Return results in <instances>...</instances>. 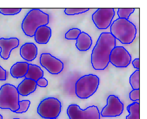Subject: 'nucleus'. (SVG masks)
<instances>
[{
    "instance_id": "obj_1",
    "label": "nucleus",
    "mask_w": 147,
    "mask_h": 119,
    "mask_svg": "<svg viewBox=\"0 0 147 119\" xmlns=\"http://www.w3.org/2000/svg\"><path fill=\"white\" fill-rule=\"evenodd\" d=\"M116 46V39L110 33H102L91 54V63L96 71H103L109 64L110 55Z\"/></svg>"
},
{
    "instance_id": "obj_2",
    "label": "nucleus",
    "mask_w": 147,
    "mask_h": 119,
    "mask_svg": "<svg viewBox=\"0 0 147 119\" xmlns=\"http://www.w3.org/2000/svg\"><path fill=\"white\" fill-rule=\"evenodd\" d=\"M110 33L122 44L128 45L132 43L135 39L137 30L131 21L118 18L112 23Z\"/></svg>"
},
{
    "instance_id": "obj_3",
    "label": "nucleus",
    "mask_w": 147,
    "mask_h": 119,
    "mask_svg": "<svg viewBox=\"0 0 147 119\" xmlns=\"http://www.w3.org/2000/svg\"><path fill=\"white\" fill-rule=\"evenodd\" d=\"M49 15L41 10L34 9L27 14L22 22V30L27 36L33 37L36 30L49 24Z\"/></svg>"
},
{
    "instance_id": "obj_4",
    "label": "nucleus",
    "mask_w": 147,
    "mask_h": 119,
    "mask_svg": "<svg viewBox=\"0 0 147 119\" xmlns=\"http://www.w3.org/2000/svg\"><path fill=\"white\" fill-rule=\"evenodd\" d=\"M100 79L94 74L86 75L80 78L75 85L76 95L82 99H86L92 96L98 89Z\"/></svg>"
},
{
    "instance_id": "obj_5",
    "label": "nucleus",
    "mask_w": 147,
    "mask_h": 119,
    "mask_svg": "<svg viewBox=\"0 0 147 119\" xmlns=\"http://www.w3.org/2000/svg\"><path fill=\"white\" fill-rule=\"evenodd\" d=\"M20 94L16 87L5 84L0 88V109L10 110L15 112L20 108Z\"/></svg>"
},
{
    "instance_id": "obj_6",
    "label": "nucleus",
    "mask_w": 147,
    "mask_h": 119,
    "mask_svg": "<svg viewBox=\"0 0 147 119\" xmlns=\"http://www.w3.org/2000/svg\"><path fill=\"white\" fill-rule=\"evenodd\" d=\"M62 104L55 97H47L40 102L37 109L38 114L45 119L57 118L60 114Z\"/></svg>"
},
{
    "instance_id": "obj_7",
    "label": "nucleus",
    "mask_w": 147,
    "mask_h": 119,
    "mask_svg": "<svg viewBox=\"0 0 147 119\" xmlns=\"http://www.w3.org/2000/svg\"><path fill=\"white\" fill-rule=\"evenodd\" d=\"M67 114L70 119H100L101 118L99 109L95 105L82 110L77 105H71L67 109Z\"/></svg>"
},
{
    "instance_id": "obj_8",
    "label": "nucleus",
    "mask_w": 147,
    "mask_h": 119,
    "mask_svg": "<svg viewBox=\"0 0 147 119\" xmlns=\"http://www.w3.org/2000/svg\"><path fill=\"white\" fill-rule=\"evenodd\" d=\"M115 14L114 9H98L94 12L92 19L96 28L99 30H106L111 25Z\"/></svg>"
},
{
    "instance_id": "obj_9",
    "label": "nucleus",
    "mask_w": 147,
    "mask_h": 119,
    "mask_svg": "<svg viewBox=\"0 0 147 119\" xmlns=\"http://www.w3.org/2000/svg\"><path fill=\"white\" fill-rule=\"evenodd\" d=\"M109 61L118 68L128 67L131 61V56L123 46H115L110 55Z\"/></svg>"
},
{
    "instance_id": "obj_10",
    "label": "nucleus",
    "mask_w": 147,
    "mask_h": 119,
    "mask_svg": "<svg viewBox=\"0 0 147 119\" xmlns=\"http://www.w3.org/2000/svg\"><path fill=\"white\" fill-rule=\"evenodd\" d=\"M107 105L104 107L100 113L102 117H115L121 116L124 111V104L118 97L110 95L107 99Z\"/></svg>"
},
{
    "instance_id": "obj_11",
    "label": "nucleus",
    "mask_w": 147,
    "mask_h": 119,
    "mask_svg": "<svg viewBox=\"0 0 147 119\" xmlns=\"http://www.w3.org/2000/svg\"><path fill=\"white\" fill-rule=\"evenodd\" d=\"M40 64L51 74L60 73L64 68L63 63L49 53H43L40 57Z\"/></svg>"
},
{
    "instance_id": "obj_12",
    "label": "nucleus",
    "mask_w": 147,
    "mask_h": 119,
    "mask_svg": "<svg viewBox=\"0 0 147 119\" xmlns=\"http://www.w3.org/2000/svg\"><path fill=\"white\" fill-rule=\"evenodd\" d=\"M20 45V40L16 37L11 38H0V56L1 57L7 60L9 58L11 51L12 50L18 48Z\"/></svg>"
},
{
    "instance_id": "obj_13",
    "label": "nucleus",
    "mask_w": 147,
    "mask_h": 119,
    "mask_svg": "<svg viewBox=\"0 0 147 119\" xmlns=\"http://www.w3.org/2000/svg\"><path fill=\"white\" fill-rule=\"evenodd\" d=\"M38 48L33 43L27 42L24 43L20 48L21 57L27 61H33L38 55Z\"/></svg>"
},
{
    "instance_id": "obj_14",
    "label": "nucleus",
    "mask_w": 147,
    "mask_h": 119,
    "mask_svg": "<svg viewBox=\"0 0 147 119\" xmlns=\"http://www.w3.org/2000/svg\"><path fill=\"white\" fill-rule=\"evenodd\" d=\"M37 88L36 81L30 79H24L18 85L17 90L20 95L22 96H27L30 94L34 92Z\"/></svg>"
},
{
    "instance_id": "obj_15",
    "label": "nucleus",
    "mask_w": 147,
    "mask_h": 119,
    "mask_svg": "<svg viewBox=\"0 0 147 119\" xmlns=\"http://www.w3.org/2000/svg\"><path fill=\"white\" fill-rule=\"evenodd\" d=\"M34 37L38 44H47L51 37V29L47 26H41L36 30Z\"/></svg>"
},
{
    "instance_id": "obj_16",
    "label": "nucleus",
    "mask_w": 147,
    "mask_h": 119,
    "mask_svg": "<svg viewBox=\"0 0 147 119\" xmlns=\"http://www.w3.org/2000/svg\"><path fill=\"white\" fill-rule=\"evenodd\" d=\"M29 64L27 62H17L11 66L10 74L15 78H21L25 77L28 70Z\"/></svg>"
},
{
    "instance_id": "obj_17",
    "label": "nucleus",
    "mask_w": 147,
    "mask_h": 119,
    "mask_svg": "<svg viewBox=\"0 0 147 119\" xmlns=\"http://www.w3.org/2000/svg\"><path fill=\"white\" fill-rule=\"evenodd\" d=\"M76 40V46L80 51H87L92 45V40L91 37L83 31L78 36Z\"/></svg>"
},
{
    "instance_id": "obj_18",
    "label": "nucleus",
    "mask_w": 147,
    "mask_h": 119,
    "mask_svg": "<svg viewBox=\"0 0 147 119\" xmlns=\"http://www.w3.org/2000/svg\"><path fill=\"white\" fill-rule=\"evenodd\" d=\"M42 77H44V71L42 69L36 65L29 64L28 70L25 78L37 81Z\"/></svg>"
},
{
    "instance_id": "obj_19",
    "label": "nucleus",
    "mask_w": 147,
    "mask_h": 119,
    "mask_svg": "<svg viewBox=\"0 0 147 119\" xmlns=\"http://www.w3.org/2000/svg\"><path fill=\"white\" fill-rule=\"evenodd\" d=\"M129 115L126 117V119H139V102H133L127 108Z\"/></svg>"
},
{
    "instance_id": "obj_20",
    "label": "nucleus",
    "mask_w": 147,
    "mask_h": 119,
    "mask_svg": "<svg viewBox=\"0 0 147 119\" xmlns=\"http://www.w3.org/2000/svg\"><path fill=\"white\" fill-rule=\"evenodd\" d=\"M130 84L133 90L139 89V70H136L131 75Z\"/></svg>"
},
{
    "instance_id": "obj_21",
    "label": "nucleus",
    "mask_w": 147,
    "mask_h": 119,
    "mask_svg": "<svg viewBox=\"0 0 147 119\" xmlns=\"http://www.w3.org/2000/svg\"><path fill=\"white\" fill-rule=\"evenodd\" d=\"M82 31L77 28H73L69 30L65 34V39L68 40H77Z\"/></svg>"
},
{
    "instance_id": "obj_22",
    "label": "nucleus",
    "mask_w": 147,
    "mask_h": 119,
    "mask_svg": "<svg viewBox=\"0 0 147 119\" xmlns=\"http://www.w3.org/2000/svg\"><path fill=\"white\" fill-rule=\"evenodd\" d=\"M134 9L128 8V9H118V16L119 18L125 19H127L129 18L130 16L134 11Z\"/></svg>"
},
{
    "instance_id": "obj_23",
    "label": "nucleus",
    "mask_w": 147,
    "mask_h": 119,
    "mask_svg": "<svg viewBox=\"0 0 147 119\" xmlns=\"http://www.w3.org/2000/svg\"><path fill=\"white\" fill-rule=\"evenodd\" d=\"M89 10V9H82V8L72 9V8H69V9H65L64 11H65V13L66 15L72 16V15H78V14H81V13H85V12H87Z\"/></svg>"
},
{
    "instance_id": "obj_24",
    "label": "nucleus",
    "mask_w": 147,
    "mask_h": 119,
    "mask_svg": "<svg viewBox=\"0 0 147 119\" xmlns=\"http://www.w3.org/2000/svg\"><path fill=\"white\" fill-rule=\"evenodd\" d=\"M30 104H31V102H30V101H28V100H24V101H20L19 102L20 108L15 112V113L22 114L27 112L30 107Z\"/></svg>"
},
{
    "instance_id": "obj_25",
    "label": "nucleus",
    "mask_w": 147,
    "mask_h": 119,
    "mask_svg": "<svg viewBox=\"0 0 147 119\" xmlns=\"http://www.w3.org/2000/svg\"><path fill=\"white\" fill-rule=\"evenodd\" d=\"M21 9H0V13L4 15H16L20 13Z\"/></svg>"
},
{
    "instance_id": "obj_26",
    "label": "nucleus",
    "mask_w": 147,
    "mask_h": 119,
    "mask_svg": "<svg viewBox=\"0 0 147 119\" xmlns=\"http://www.w3.org/2000/svg\"><path fill=\"white\" fill-rule=\"evenodd\" d=\"M139 89L133 90L130 91L129 97L131 101L133 102H138L139 101Z\"/></svg>"
},
{
    "instance_id": "obj_27",
    "label": "nucleus",
    "mask_w": 147,
    "mask_h": 119,
    "mask_svg": "<svg viewBox=\"0 0 147 119\" xmlns=\"http://www.w3.org/2000/svg\"><path fill=\"white\" fill-rule=\"evenodd\" d=\"M48 81L46 78L42 77L40 79H39L38 81H36L37 85H38L40 87H46L48 85Z\"/></svg>"
},
{
    "instance_id": "obj_28",
    "label": "nucleus",
    "mask_w": 147,
    "mask_h": 119,
    "mask_svg": "<svg viewBox=\"0 0 147 119\" xmlns=\"http://www.w3.org/2000/svg\"><path fill=\"white\" fill-rule=\"evenodd\" d=\"M7 79V71L0 66V81H5Z\"/></svg>"
},
{
    "instance_id": "obj_29",
    "label": "nucleus",
    "mask_w": 147,
    "mask_h": 119,
    "mask_svg": "<svg viewBox=\"0 0 147 119\" xmlns=\"http://www.w3.org/2000/svg\"><path fill=\"white\" fill-rule=\"evenodd\" d=\"M132 65L133 67L136 69L137 70H139V58H135L132 61Z\"/></svg>"
},
{
    "instance_id": "obj_30",
    "label": "nucleus",
    "mask_w": 147,
    "mask_h": 119,
    "mask_svg": "<svg viewBox=\"0 0 147 119\" xmlns=\"http://www.w3.org/2000/svg\"><path fill=\"white\" fill-rule=\"evenodd\" d=\"M0 119H3V116L0 114Z\"/></svg>"
},
{
    "instance_id": "obj_31",
    "label": "nucleus",
    "mask_w": 147,
    "mask_h": 119,
    "mask_svg": "<svg viewBox=\"0 0 147 119\" xmlns=\"http://www.w3.org/2000/svg\"><path fill=\"white\" fill-rule=\"evenodd\" d=\"M13 119H20V118H13Z\"/></svg>"
},
{
    "instance_id": "obj_32",
    "label": "nucleus",
    "mask_w": 147,
    "mask_h": 119,
    "mask_svg": "<svg viewBox=\"0 0 147 119\" xmlns=\"http://www.w3.org/2000/svg\"><path fill=\"white\" fill-rule=\"evenodd\" d=\"M53 119H56V118H53Z\"/></svg>"
}]
</instances>
